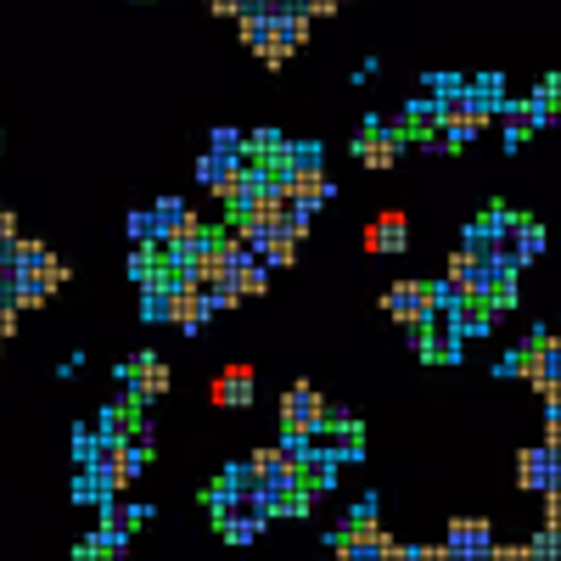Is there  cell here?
<instances>
[{"label":"cell","instance_id":"7c38bea8","mask_svg":"<svg viewBox=\"0 0 561 561\" xmlns=\"http://www.w3.org/2000/svg\"><path fill=\"white\" fill-rule=\"evenodd\" d=\"M517 483L528 489V494H545V489H556V449H528L523 460H517Z\"/></svg>","mask_w":561,"mask_h":561},{"label":"cell","instance_id":"7402d4cb","mask_svg":"<svg viewBox=\"0 0 561 561\" xmlns=\"http://www.w3.org/2000/svg\"><path fill=\"white\" fill-rule=\"evenodd\" d=\"M208 147H214V152H242V135H237V129H214ZM242 158H248V152H242Z\"/></svg>","mask_w":561,"mask_h":561},{"label":"cell","instance_id":"4fadbf2b","mask_svg":"<svg viewBox=\"0 0 561 561\" xmlns=\"http://www.w3.org/2000/svg\"><path fill=\"white\" fill-rule=\"evenodd\" d=\"M449 556H489L494 550V528L489 523H478V517H460L455 528H449V545H444Z\"/></svg>","mask_w":561,"mask_h":561},{"label":"cell","instance_id":"ac0fdd59","mask_svg":"<svg viewBox=\"0 0 561 561\" xmlns=\"http://www.w3.org/2000/svg\"><path fill=\"white\" fill-rule=\"evenodd\" d=\"M51 259H57V253H51V248H39V242H23V237L12 242V270H45Z\"/></svg>","mask_w":561,"mask_h":561},{"label":"cell","instance_id":"6da1fadb","mask_svg":"<svg viewBox=\"0 0 561 561\" xmlns=\"http://www.w3.org/2000/svg\"><path fill=\"white\" fill-rule=\"evenodd\" d=\"M68 280V264L62 259H51L45 270H12L7 275V287H12V309H45L57 298V287Z\"/></svg>","mask_w":561,"mask_h":561},{"label":"cell","instance_id":"8992f818","mask_svg":"<svg viewBox=\"0 0 561 561\" xmlns=\"http://www.w3.org/2000/svg\"><path fill=\"white\" fill-rule=\"evenodd\" d=\"M118 377L129 382V393H135V404H147V399H163L169 393V365L158 359V354H140V359H129Z\"/></svg>","mask_w":561,"mask_h":561},{"label":"cell","instance_id":"5bb4252c","mask_svg":"<svg viewBox=\"0 0 561 561\" xmlns=\"http://www.w3.org/2000/svg\"><path fill=\"white\" fill-rule=\"evenodd\" d=\"M253 253H259L264 270H293V264H298V237H287V230H270V237L253 242Z\"/></svg>","mask_w":561,"mask_h":561},{"label":"cell","instance_id":"2e32d148","mask_svg":"<svg viewBox=\"0 0 561 561\" xmlns=\"http://www.w3.org/2000/svg\"><path fill=\"white\" fill-rule=\"evenodd\" d=\"M242 39H248V51H259L270 68H280L275 45H270V12H242Z\"/></svg>","mask_w":561,"mask_h":561},{"label":"cell","instance_id":"9a60e30c","mask_svg":"<svg viewBox=\"0 0 561 561\" xmlns=\"http://www.w3.org/2000/svg\"><path fill=\"white\" fill-rule=\"evenodd\" d=\"M230 287H237V298H264L270 293V270L259 259H242L237 270H230Z\"/></svg>","mask_w":561,"mask_h":561},{"label":"cell","instance_id":"44dd1931","mask_svg":"<svg viewBox=\"0 0 561 561\" xmlns=\"http://www.w3.org/2000/svg\"><path fill=\"white\" fill-rule=\"evenodd\" d=\"M152 270H158V253H152L147 242H140V248H135V259H129V275H135V280H147Z\"/></svg>","mask_w":561,"mask_h":561},{"label":"cell","instance_id":"e0dca14e","mask_svg":"<svg viewBox=\"0 0 561 561\" xmlns=\"http://www.w3.org/2000/svg\"><path fill=\"white\" fill-rule=\"evenodd\" d=\"M550 118H556V79H550V84H539V96L523 107V124H528V129H545Z\"/></svg>","mask_w":561,"mask_h":561},{"label":"cell","instance_id":"9c48e42d","mask_svg":"<svg viewBox=\"0 0 561 561\" xmlns=\"http://www.w3.org/2000/svg\"><path fill=\"white\" fill-rule=\"evenodd\" d=\"M208 399L219 410H248L253 404V370L248 365H225L219 377H214V388H208Z\"/></svg>","mask_w":561,"mask_h":561},{"label":"cell","instance_id":"52a82bcc","mask_svg":"<svg viewBox=\"0 0 561 561\" xmlns=\"http://www.w3.org/2000/svg\"><path fill=\"white\" fill-rule=\"evenodd\" d=\"M404 248H410V219L399 208H388L365 225V253H404Z\"/></svg>","mask_w":561,"mask_h":561},{"label":"cell","instance_id":"8fae6325","mask_svg":"<svg viewBox=\"0 0 561 561\" xmlns=\"http://www.w3.org/2000/svg\"><path fill=\"white\" fill-rule=\"evenodd\" d=\"M152 225H158V242H180V237H192V230H203L197 214L185 208L180 197H163V203L152 208Z\"/></svg>","mask_w":561,"mask_h":561},{"label":"cell","instance_id":"d4e9b609","mask_svg":"<svg viewBox=\"0 0 561 561\" xmlns=\"http://www.w3.org/2000/svg\"><path fill=\"white\" fill-rule=\"evenodd\" d=\"M208 12H237V0H203Z\"/></svg>","mask_w":561,"mask_h":561},{"label":"cell","instance_id":"7a4b0ae2","mask_svg":"<svg viewBox=\"0 0 561 561\" xmlns=\"http://www.w3.org/2000/svg\"><path fill=\"white\" fill-rule=\"evenodd\" d=\"M280 421H287V433H304V438H320L332 427V415H325V399L309 388V382H293L287 399H280Z\"/></svg>","mask_w":561,"mask_h":561},{"label":"cell","instance_id":"ba28073f","mask_svg":"<svg viewBox=\"0 0 561 561\" xmlns=\"http://www.w3.org/2000/svg\"><path fill=\"white\" fill-rule=\"evenodd\" d=\"M270 45H275V62L304 51L309 45V12H270Z\"/></svg>","mask_w":561,"mask_h":561},{"label":"cell","instance_id":"603a6c76","mask_svg":"<svg viewBox=\"0 0 561 561\" xmlns=\"http://www.w3.org/2000/svg\"><path fill=\"white\" fill-rule=\"evenodd\" d=\"M433 90H438V96H455L460 79H455V73H433Z\"/></svg>","mask_w":561,"mask_h":561},{"label":"cell","instance_id":"3957f363","mask_svg":"<svg viewBox=\"0 0 561 561\" xmlns=\"http://www.w3.org/2000/svg\"><path fill=\"white\" fill-rule=\"evenodd\" d=\"M382 309L399 320V325H438V309H433V287L427 280H393Z\"/></svg>","mask_w":561,"mask_h":561},{"label":"cell","instance_id":"30bf717a","mask_svg":"<svg viewBox=\"0 0 561 561\" xmlns=\"http://www.w3.org/2000/svg\"><path fill=\"white\" fill-rule=\"evenodd\" d=\"M399 147H404V135H393V129H382L377 118H370V129L359 135L354 152H359L365 169H393V163H399Z\"/></svg>","mask_w":561,"mask_h":561},{"label":"cell","instance_id":"cb8c5ba5","mask_svg":"<svg viewBox=\"0 0 561 561\" xmlns=\"http://www.w3.org/2000/svg\"><path fill=\"white\" fill-rule=\"evenodd\" d=\"M489 556H500V561H528V545H505V550H500V545H494V550H489Z\"/></svg>","mask_w":561,"mask_h":561},{"label":"cell","instance_id":"277c9868","mask_svg":"<svg viewBox=\"0 0 561 561\" xmlns=\"http://www.w3.org/2000/svg\"><path fill=\"white\" fill-rule=\"evenodd\" d=\"M163 320H169V325H180V332H197V325L208 320L203 293H197L185 275H174V280H169V293H163Z\"/></svg>","mask_w":561,"mask_h":561},{"label":"cell","instance_id":"d6986e66","mask_svg":"<svg viewBox=\"0 0 561 561\" xmlns=\"http://www.w3.org/2000/svg\"><path fill=\"white\" fill-rule=\"evenodd\" d=\"M539 253H545V230L528 219V225H523V237H517V270H523V264H534Z\"/></svg>","mask_w":561,"mask_h":561},{"label":"cell","instance_id":"ffe728a7","mask_svg":"<svg viewBox=\"0 0 561 561\" xmlns=\"http://www.w3.org/2000/svg\"><path fill=\"white\" fill-rule=\"evenodd\" d=\"M129 237H135V242H147V248H158V225H152V214H129Z\"/></svg>","mask_w":561,"mask_h":561},{"label":"cell","instance_id":"5b68a950","mask_svg":"<svg viewBox=\"0 0 561 561\" xmlns=\"http://www.w3.org/2000/svg\"><path fill=\"white\" fill-rule=\"evenodd\" d=\"M197 185L230 203V197H237V185H242V152H214L208 147V158L197 163Z\"/></svg>","mask_w":561,"mask_h":561}]
</instances>
